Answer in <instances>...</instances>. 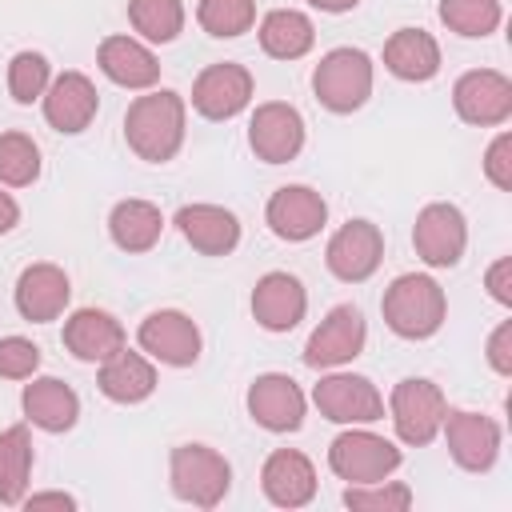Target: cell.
Listing matches in <instances>:
<instances>
[{"instance_id":"12","label":"cell","mask_w":512,"mask_h":512,"mask_svg":"<svg viewBox=\"0 0 512 512\" xmlns=\"http://www.w3.org/2000/svg\"><path fill=\"white\" fill-rule=\"evenodd\" d=\"M248 144H252L256 160L288 164L304 148V116L292 104H284V100H268L248 120Z\"/></svg>"},{"instance_id":"9","label":"cell","mask_w":512,"mask_h":512,"mask_svg":"<svg viewBox=\"0 0 512 512\" xmlns=\"http://www.w3.org/2000/svg\"><path fill=\"white\" fill-rule=\"evenodd\" d=\"M384 260V236L372 220H348L332 232L324 248V264L344 284H364Z\"/></svg>"},{"instance_id":"17","label":"cell","mask_w":512,"mask_h":512,"mask_svg":"<svg viewBox=\"0 0 512 512\" xmlns=\"http://www.w3.org/2000/svg\"><path fill=\"white\" fill-rule=\"evenodd\" d=\"M304 392L284 372H264L248 384V416L268 432H296L304 424Z\"/></svg>"},{"instance_id":"37","label":"cell","mask_w":512,"mask_h":512,"mask_svg":"<svg viewBox=\"0 0 512 512\" xmlns=\"http://www.w3.org/2000/svg\"><path fill=\"white\" fill-rule=\"evenodd\" d=\"M40 368V348L24 336H4L0 340V376L4 380H32Z\"/></svg>"},{"instance_id":"24","label":"cell","mask_w":512,"mask_h":512,"mask_svg":"<svg viewBox=\"0 0 512 512\" xmlns=\"http://www.w3.org/2000/svg\"><path fill=\"white\" fill-rule=\"evenodd\" d=\"M20 408L40 432H68L80 420V396L56 376H36L32 384H24Z\"/></svg>"},{"instance_id":"33","label":"cell","mask_w":512,"mask_h":512,"mask_svg":"<svg viewBox=\"0 0 512 512\" xmlns=\"http://www.w3.org/2000/svg\"><path fill=\"white\" fill-rule=\"evenodd\" d=\"M196 20L208 36L232 40V36H244L256 24V0H200Z\"/></svg>"},{"instance_id":"23","label":"cell","mask_w":512,"mask_h":512,"mask_svg":"<svg viewBox=\"0 0 512 512\" xmlns=\"http://www.w3.org/2000/svg\"><path fill=\"white\" fill-rule=\"evenodd\" d=\"M176 228L204 256H228L240 244V220L220 204H184L176 212Z\"/></svg>"},{"instance_id":"20","label":"cell","mask_w":512,"mask_h":512,"mask_svg":"<svg viewBox=\"0 0 512 512\" xmlns=\"http://www.w3.org/2000/svg\"><path fill=\"white\" fill-rule=\"evenodd\" d=\"M128 344L124 324L104 308H76L64 320V348L84 364H104Z\"/></svg>"},{"instance_id":"1","label":"cell","mask_w":512,"mask_h":512,"mask_svg":"<svg viewBox=\"0 0 512 512\" xmlns=\"http://www.w3.org/2000/svg\"><path fill=\"white\" fill-rule=\"evenodd\" d=\"M184 96L172 88H156L148 96H136L124 112V140L128 148L148 164H168L184 144Z\"/></svg>"},{"instance_id":"36","label":"cell","mask_w":512,"mask_h":512,"mask_svg":"<svg viewBox=\"0 0 512 512\" xmlns=\"http://www.w3.org/2000/svg\"><path fill=\"white\" fill-rule=\"evenodd\" d=\"M344 504L356 508V512H404V508H412V488L408 484H388V480L348 484Z\"/></svg>"},{"instance_id":"15","label":"cell","mask_w":512,"mask_h":512,"mask_svg":"<svg viewBox=\"0 0 512 512\" xmlns=\"http://www.w3.org/2000/svg\"><path fill=\"white\" fill-rule=\"evenodd\" d=\"M452 460L464 472H488L500 456V424L480 416V412H464V408H448L444 424H440Z\"/></svg>"},{"instance_id":"31","label":"cell","mask_w":512,"mask_h":512,"mask_svg":"<svg viewBox=\"0 0 512 512\" xmlns=\"http://www.w3.org/2000/svg\"><path fill=\"white\" fill-rule=\"evenodd\" d=\"M128 24L152 44H172L184 28V4L180 0H128Z\"/></svg>"},{"instance_id":"4","label":"cell","mask_w":512,"mask_h":512,"mask_svg":"<svg viewBox=\"0 0 512 512\" xmlns=\"http://www.w3.org/2000/svg\"><path fill=\"white\" fill-rule=\"evenodd\" d=\"M168 476H172V492L196 508H216L232 488V464L208 444L172 448Z\"/></svg>"},{"instance_id":"19","label":"cell","mask_w":512,"mask_h":512,"mask_svg":"<svg viewBox=\"0 0 512 512\" xmlns=\"http://www.w3.org/2000/svg\"><path fill=\"white\" fill-rule=\"evenodd\" d=\"M308 312V292L292 272H264L252 288V316L268 332H292Z\"/></svg>"},{"instance_id":"26","label":"cell","mask_w":512,"mask_h":512,"mask_svg":"<svg viewBox=\"0 0 512 512\" xmlns=\"http://www.w3.org/2000/svg\"><path fill=\"white\" fill-rule=\"evenodd\" d=\"M96 64L120 88H152L160 80V60L132 36H104L96 48Z\"/></svg>"},{"instance_id":"34","label":"cell","mask_w":512,"mask_h":512,"mask_svg":"<svg viewBox=\"0 0 512 512\" xmlns=\"http://www.w3.org/2000/svg\"><path fill=\"white\" fill-rule=\"evenodd\" d=\"M40 176V148L24 132H0V180L8 188H28Z\"/></svg>"},{"instance_id":"11","label":"cell","mask_w":512,"mask_h":512,"mask_svg":"<svg viewBox=\"0 0 512 512\" xmlns=\"http://www.w3.org/2000/svg\"><path fill=\"white\" fill-rule=\"evenodd\" d=\"M456 116L476 128H496L512 116V80L496 68H472L452 88Z\"/></svg>"},{"instance_id":"21","label":"cell","mask_w":512,"mask_h":512,"mask_svg":"<svg viewBox=\"0 0 512 512\" xmlns=\"http://www.w3.org/2000/svg\"><path fill=\"white\" fill-rule=\"evenodd\" d=\"M68 296H72V284L64 276V268L40 260V264H28L16 280V312L32 324H48L56 320L64 308H68Z\"/></svg>"},{"instance_id":"41","label":"cell","mask_w":512,"mask_h":512,"mask_svg":"<svg viewBox=\"0 0 512 512\" xmlns=\"http://www.w3.org/2000/svg\"><path fill=\"white\" fill-rule=\"evenodd\" d=\"M20 504H24L28 512H40V508H64V512H68V508H76V500H72L68 492H40V496H24Z\"/></svg>"},{"instance_id":"8","label":"cell","mask_w":512,"mask_h":512,"mask_svg":"<svg viewBox=\"0 0 512 512\" xmlns=\"http://www.w3.org/2000/svg\"><path fill=\"white\" fill-rule=\"evenodd\" d=\"M312 404L332 424H376L384 420V396L368 376L332 372L312 388Z\"/></svg>"},{"instance_id":"10","label":"cell","mask_w":512,"mask_h":512,"mask_svg":"<svg viewBox=\"0 0 512 512\" xmlns=\"http://www.w3.org/2000/svg\"><path fill=\"white\" fill-rule=\"evenodd\" d=\"M364 340H368V324H364L360 308L336 304L312 328V336L304 344V364L308 368H340V364H348L364 352Z\"/></svg>"},{"instance_id":"28","label":"cell","mask_w":512,"mask_h":512,"mask_svg":"<svg viewBox=\"0 0 512 512\" xmlns=\"http://www.w3.org/2000/svg\"><path fill=\"white\" fill-rule=\"evenodd\" d=\"M312 44H316V28L296 8H272L260 20V48L272 60H300L312 52Z\"/></svg>"},{"instance_id":"7","label":"cell","mask_w":512,"mask_h":512,"mask_svg":"<svg viewBox=\"0 0 512 512\" xmlns=\"http://www.w3.org/2000/svg\"><path fill=\"white\" fill-rule=\"evenodd\" d=\"M412 248L428 268H452L460 264L464 248H468V220L456 204L436 200L424 204L416 224H412Z\"/></svg>"},{"instance_id":"40","label":"cell","mask_w":512,"mask_h":512,"mask_svg":"<svg viewBox=\"0 0 512 512\" xmlns=\"http://www.w3.org/2000/svg\"><path fill=\"white\" fill-rule=\"evenodd\" d=\"M484 284H488V292H492V300H496V304H512V260H508V256H500V260L488 268Z\"/></svg>"},{"instance_id":"32","label":"cell","mask_w":512,"mask_h":512,"mask_svg":"<svg viewBox=\"0 0 512 512\" xmlns=\"http://www.w3.org/2000/svg\"><path fill=\"white\" fill-rule=\"evenodd\" d=\"M440 20L456 36L480 40V36H492L500 28L504 8H500V0H440Z\"/></svg>"},{"instance_id":"43","label":"cell","mask_w":512,"mask_h":512,"mask_svg":"<svg viewBox=\"0 0 512 512\" xmlns=\"http://www.w3.org/2000/svg\"><path fill=\"white\" fill-rule=\"evenodd\" d=\"M312 8H320V12H352L360 0H308Z\"/></svg>"},{"instance_id":"38","label":"cell","mask_w":512,"mask_h":512,"mask_svg":"<svg viewBox=\"0 0 512 512\" xmlns=\"http://www.w3.org/2000/svg\"><path fill=\"white\" fill-rule=\"evenodd\" d=\"M484 176H488L500 192L512 188V136H508V132H500V136L488 144V152H484Z\"/></svg>"},{"instance_id":"6","label":"cell","mask_w":512,"mask_h":512,"mask_svg":"<svg viewBox=\"0 0 512 512\" xmlns=\"http://www.w3.org/2000/svg\"><path fill=\"white\" fill-rule=\"evenodd\" d=\"M400 448L368 428H348L328 444V468L348 484H376L400 468Z\"/></svg>"},{"instance_id":"22","label":"cell","mask_w":512,"mask_h":512,"mask_svg":"<svg viewBox=\"0 0 512 512\" xmlns=\"http://www.w3.org/2000/svg\"><path fill=\"white\" fill-rule=\"evenodd\" d=\"M260 488L276 508H304L316 496V468L296 448H276L260 468Z\"/></svg>"},{"instance_id":"18","label":"cell","mask_w":512,"mask_h":512,"mask_svg":"<svg viewBox=\"0 0 512 512\" xmlns=\"http://www.w3.org/2000/svg\"><path fill=\"white\" fill-rule=\"evenodd\" d=\"M40 100H44V120L64 136L84 132L100 112V92L84 72H60Z\"/></svg>"},{"instance_id":"25","label":"cell","mask_w":512,"mask_h":512,"mask_svg":"<svg viewBox=\"0 0 512 512\" xmlns=\"http://www.w3.org/2000/svg\"><path fill=\"white\" fill-rule=\"evenodd\" d=\"M384 68L396 80H408V84L432 80L440 72V44H436V36L424 32V28H396L384 40Z\"/></svg>"},{"instance_id":"14","label":"cell","mask_w":512,"mask_h":512,"mask_svg":"<svg viewBox=\"0 0 512 512\" xmlns=\"http://www.w3.org/2000/svg\"><path fill=\"white\" fill-rule=\"evenodd\" d=\"M136 340L152 360H160L168 368H188L200 360V328L192 316H184L176 308H160V312L144 316Z\"/></svg>"},{"instance_id":"39","label":"cell","mask_w":512,"mask_h":512,"mask_svg":"<svg viewBox=\"0 0 512 512\" xmlns=\"http://www.w3.org/2000/svg\"><path fill=\"white\" fill-rule=\"evenodd\" d=\"M488 364L500 376H512V320H500L488 336Z\"/></svg>"},{"instance_id":"42","label":"cell","mask_w":512,"mask_h":512,"mask_svg":"<svg viewBox=\"0 0 512 512\" xmlns=\"http://www.w3.org/2000/svg\"><path fill=\"white\" fill-rule=\"evenodd\" d=\"M16 224H20V204H16L8 192H0V236L12 232Z\"/></svg>"},{"instance_id":"30","label":"cell","mask_w":512,"mask_h":512,"mask_svg":"<svg viewBox=\"0 0 512 512\" xmlns=\"http://www.w3.org/2000/svg\"><path fill=\"white\" fill-rule=\"evenodd\" d=\"M32 476V432L12 424L0 432V504H20Z\"/></svg>"},{"instance_id":"3","label":"cell","mask_w":512,"mask_h":512,"mask_svg":"<svg viewBox=\"0 0 512 512\" xmlns=\"http://www.w3.org/2000/svg\"><path fill=\"white\" fill-rule=\"evenodd\" d=\"M312 92L336 116L364 108V100L372 96V56L360 48H332L312 72Z\"/></svg>"},{"instance_id":"27","label":"cell","mask_w":512,"mask_h":512,"mask_svg":"<svg viewBox=\"0 0 512 512\" xmlns=\"http://www.w3.org/2000/svg\"><path fill=\"white\" fill-rule=\"evenodd\" d=\"M96 384H100V392H104L108 400H116V404H140V400H148V396L156 392V368H152L148 356L128 352V344H124L116 356H108V360L100 364Z\"/></svg>"},{"instance_id":"29","label":"cell","mask_w":512,"mask_h":512,"mask_svg":"<svg viewBox=\"0 0 512 512\" xmlns=\"http://www.w3.org/2000/svg\"><path fill=\"white\" fill-rule=\"evenodd\" d=\"M164 232V216L148 200H120L108 212V236L120 252H148Z\"/></svg>"},{"instance_id":"2","label":"cell","mask_w":512,"mask_h":512,"mask_svg":"<svg viewBox=\"0 0 512 512\" xmlns=\"http://www.w3.org/2000/svg\"><path fill=\"white\" fill-rule=\"evenodd\" d=\"M380 312H384V324L396 336H404V340H428V336L440 332V324L448 316V296H444V288L432 276L404 272V276H396L384 288Z\"/></svg>"},{"instance_id":"35","label":"cell","mask_w":512,"mask_h":512,"mask_svg":"<svg viewBox=\"0 0 512 512\" xmlns=\"http://www.w3.org/2000/svg\"><path fill=\"white\" fill-rule=\"evenodd\" d=\"M48 84H52V68L44 60V52H28L24 48V52H16L8 60V92H12L16 104L40 100L48 92Z\"/></svg>"},{"instance_id":"13","label":"cell","mask_w":512,"mask_h":512,"mask_svg":"<svg viewBox=\"0 0 512 512\" xmlns=\"http://www.w3.org/2000/svg\"><path fill=\"white\" fill-rule=\"evenodd\" d=\"M252 72L244 64H208L192 84V108L204 120H232L252 104Z\"/></svg>"},{"instance_id":"5","label":"cell","mask_w":512,"mask_h":512,"mask_svg":"<svg viewBox=\"0 0 512 512\" xmlns=\"http://www.w3.org/2000/svg\"><path fill=\"white\" fill-rule=\"evenodd\" d=\"M388 412H392V428L404 444L412 448H424L440 436V424H444V412H448V400L444 392L424 380V376H408L392 388L388 396Z\"/></svg>"},{"instance_id":"16","label":"cell","mask_w":512,"mask_h":512,"mask_svg":"<svg viewBox=\"0 0 512 512\" xmlns=\"http://www.w3.org/2000/svg\"><path fill=\"white\" fill-rule=\"evenodd\" d=\"M264 220L268 228L288 240V244H300V240H312L324 220H328V204L316 188L308 184H284L268 196V208H264Z\"/></svg>"}]
</instances>
